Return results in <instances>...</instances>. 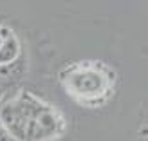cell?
<instances>
[{
	"label": "cell",
	"instance_id": "cell-3",
	"mask_svg": "<svg viewBox=\"0 0 148 141\" xmlns=\"http://www.w3.org/2000/svg\"><path fill=\"white\" fill-rule=\"evenodd\" d=\"M18 54H20V43H18V38L11 31V34L4 40L2 47H0V67L11 65L18 58Z\"/></svg>",
	"mask_w": 148,
	"mask_h": 141
},
{
	"label": "cell",
	"instance_id": "cell-4",
	"mask_svg": "<svg viewBox=\"0 0 148 141\" xmlns=\"http://www.w3.org/2000/svg\"><path fill=\"white\" fill-rule=\"evenodd\" d=\"M0 141H16L9 134V130L5 129V125L2 123V120H0Z\"/></svg>",
	"mask_w": 148,
	"mask_h": 141
},
{
	"label": "cell",
	"instance_id": "cell-1",
	"mask_svg": "<svg viewBox=\"0 0 148 141\" xmlns=\"http://www.w3.org/2000/svg\"><path fill=\"white\" fill-rule=\"evenodd\" d=\"M0 120L16 141H53L63 130L62 116L29 92L0 101Z\"/></svg>",
	"mask_w": 148,
	"mask_h": 141
},
{
	"label": "cell",
	"instance_id": "cell-5",
	"mask_svg": "<svg viewBox=\"0 0 148 141\" xmlns=\"http://www.w3.org/2000/svg\"><path fill=\"white\" fill-rule=\"evenodd\" d=\"M9 34H11V29H7V27H0V47H2L4 40H5Z\"/></svg>",
	"mask_w": 148,
	"mask_h": 141
},
{
	"label": "cell",
	"instance_id": "cell-2",
	"mask_svg": "<svg viewBox=\"0 0 148 141\" xmlns=\"http://www.w3.org/2000/svg\"><path fill=\"white\" fill-rule=\"evenodd\" d=\"M114 81V74L101 63H79L63 72L65 89L83 105L105 101Z\"/></svg>",
	"mask_w": 148,
	"mask_h": 141
}]
</instances>
